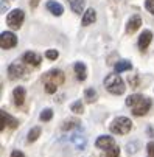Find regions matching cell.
<instances>
[{
    "mask_svg": "<svg viewBox=\"0 0 154 157\" xmlns=\"http://www.w3.org/2000/svg\"><path fill=\"white\" fill-rule=\"evenodd\" d=\"M126 104L133 109L134 115L140 117V115H145L146 112L149 110V107H151V100L146 98V97H143V95H137V94H136V95H131V97L126 98Z\"/></svg>",
    "mask_w": 154,
    "mask_h": 157,
    "instance_id": "obj_1",
    "label": "cell"
},
{
    "mask_svg": "<svg viewBox=\"0 0 154 157\" xmlns=\"http://www.w3.org/2000/svg\"><path fill=\"white\" fill-rule=\"evenodd\" d=\"M64 82V73L61 70H50L44 76V86L47 94H55L56 89Z\"/></svg>",
    "mask_w": 154,
    "mask_h": 157,
    "instance_id": "obj_2",
    "label": "cell"
},
{
    "mask_svg": "<svg viewBox=\"0 0 154 157\" xmlns=\"http://www.w3.org/2000/svg\"><path fill=\"white\" fill-rule=\"evenodd\" d=\"M104 86H106L107 90L111 94H114V95H121L126 90L123 79L118 75H115V73H111V75H107L104 78Z\"/></svg>",
    "mask_w": 154,
    "mask_h": 157,
    "instance_id": "obj_3",
    "label": "cell"
},
{
    "mask_svg": "<svg viewBox=\"0 0 154 157\" xmlns=\"http://www.w3.org/2000/svg\"><path fill=\"white\" fill-rule=\"evenodd\" d=\"M131 126H133V123H131L129 118L126 117H118L112 121L111 124V131L114 134H120V136H125V134H128L131 131Z\"/></svg>",
    "mask_w": 154,
    "mask_h": 157,
    "instance_id": "obj_4",
    "label": "cell"
},
{
    "mask_svg": "<svg viewBox=\"0 0 154 157\" xmlns=\"http://www.w3.org/2000/svg\"><path fill=\"white\" fill-rule=\"evenodd\" d=\"M24 11L22 10H13L8 16H6V24L13 28V30H19L22 27V22H24Z\"/></svg>",
    "mask_w": 154,
    "mask_h": 157,
    "instance_id": "obj_5",
    "label": "cell"
},
{
    "mask_svg": "<svg viewBox=\"0 0 154 157\" xmlns=\"http://www.w3.org/2000/svg\"><path fill=\"white\" fill-rule=\"evenodd\" d=\"M17 45V37L14 33L11 31H3L0 34V47L3 50H8V48H13Z\"/></svg>",
    "mask_w": 154,
    "mask_h": 157,
    "instance_id": "obj_6",
    "label": "cell"
},
{
    "mask_svg": "<svg viewBox=\"0 0 154 157\" xmlns=\"http://www.w3.org/2000/svg\"><path fill=\"white\" fill-rule=\"evenodd\" d=\"M25 73H27V70H25V67L22 65L20 62H13V64L8 67V75H10V78H11V79L22 78Z\"/></svg>",
    "mask_w": 154,
    "mask_h": 157,
    "instance_id": "obj_7",
    "label": "cell"
},
{
    "mask_svg": "<svg viewBox=\"0 0 154 157\" xmlns=\"http://www.w3.org/2000/svg\"><path fill=\"white\" fill-rule=\"evenodd\" d=\"M22 61H24L25 64L28 65H33V67H37L42 61V58L37 55V53H33V52H27L24 53V56H22Z\"/></svg>",
    "mask_w": 154,
    "mask_h": 157,
    "instance_id": "obj_8",
    "label": "cell"
},
{
    "mask_svg": "<svg viewBox=\"0 0 154 157\" xmlns=\"http://www.w3.org/2000/svg\"><path fill=\"white\" fill-rule=\"evenodd\" d=\"M95 146H97V148H100V149H109V148L115 146V142H114V139H112V137L101 136V137H98V139H97Z\"/></svg>",
    "mask_w": 154,
    "mask_h": 157,
    "instance_id": "obj_9",
    "label": "cell"
},
{
    "mask_svg": "<svg viewBox=\"0 0 154 157\" xmlns=\"http://www.w3.org/2000/svg\"><path fill=\"white\" fill-rule=\"evenodd\" d=\"M140 25H142V19H140V16H133L129 20H128V25H126V31L128 33H131L133 34L134 31H137L139 28H140Z\"/></svg>",
    "mask_w": 154,
    "mask_h": 157,
    "instance_id": "obj_10",
    "label": "cell"
},
{
    "mask_svg": "<svg viewBox=\"0 0 154 157\" xmlns=\"http://www.w3.org/2000/svg\"><path fill=\"white\" fill-rule=\"evenodd\" d=\"M0 117H2V126H0V129H5V124H8L10 128H16L19 123H17V120L16 118H13L11 115H8L5 110H0Z\"/></svg>",
    "mask_w": 154,
    "mask_h": 157,
    "instance_id": "obj_11",
    "label": "cell"
},
{
    "mask_svg": "<svg viewBox=\"0 0 154 157\" xmlns=\"http://www.w3.org/2000/svg\"><path fill=\"white\" fill-rule=\"evenodd\" d=\"M151 39H152V33H151L149 30H145V31L140 34V37H139V47H140V50L148 48Z\"/></svg>",
    "mask_w": 154,
    "mask_h": 157,
    "instance_id": "obj_12",
    "label": "cell"
},
{
    "mask_svg": "<svg viewBox=\"0 0 154 157\" xmlns=\"http://www.w3.org/2000/svg\"><path fill=\"white\" fill-rule=\"evenodd\" d=\"M13 97H14V104L22 106L25 101V89L24 87H16L14 92H13Z\"/></svg>",
    "mask_w": 154,
    "mask_h": 157,
    "instance_id": "obj_13",
    "label": "cell"
},
{
    "mask_svg": "<svg viewBox=\"0 0 154 157\" xmlns=\"http://www.w3.org/2000/svg\"><path fill=\"white\" fill-rule=\"evenodd\" d=\"M70 140H72V143L76 146V149H84L86 148V137H83L79 132H73L72 134V137H70Z\"/></svg>",
    "mask_w": 154,
    "mask_h": 157,
    "instance_id": "obj_14",
    "label": "cell"
},
{
    "mask_svg": "<svg viewBox=\"0 0 154 157\" xmlns=\"http://www.w3.org/2000/svg\"><path fill=\"white\" fill-rule=\"evenodd\" d=\"M47 10H48L52 14H55V16H61V14L64 13L62 5L58 3V2H55V0H50V2H47Z\"/></svg>",
    "mask_w": 154,
    "mask_h": 157,
    "instance_id": "obj_15",
    "label": "cell"
},
{
    "mask_svg": "<svg viewBox=\"0 0 154 157\" xmlns=\"http://www.w3.org/2000/svg\"><path fill=\"white\" fill-rule=\"evenodd\" d=\"M95 19H97V13H95V10H94V8H89V10L84 13V16H83V25L87 27V25L94 24Z\"/></svg>",
    "mask_w": 154,
    "mask_h": 157,
    "instance_id": "obj_16",
    "label": "cell"
},
{
    "mask_svg": "<svg viewBox=\"0 0 154 157\" xmlns=\"http://www.w3.org/2000/svg\"><path fill=\"white\" fill-rule=\"evenodd\" d=\"M75 73H76V78L79 81H84L86 76H87V70H86V65L83 62H76L75 64Z\"/></svg>",
    "mask_w": 154,
    "mask_h": 157,
    "instance_id": "obj_17",
    "label": "cell"
},
{
    "mask_svg": "<svg viewBox=\"0 0 154 157\" xmlns=\"http://www.w3.org/2000/svg\"><path fill=\"white\" fill-rule=\"evenodd\" d=\"M70 3V8L73 10V13L76 14H81L83 10H84V0H69Z\"/></svg>",
    "mask_w": 154,
    "mask_h": 157,
    "instance_id": "obj_18",
    "label": "cell"
},
{
    "mask_svg": "<svg viewBox=\"0 0 154 157\" xmlns=\"http://www.w3.org/2000/svg\"><path fill=\"white\" fill-rule=\"evenodd\" d=\"M131 69V62L129 61H120L115 64V72L117 73H121V72H126Z\"/></svg>",
    "mask_w": 154,
    "mask_h": 157,
    "instance_id": "obj_19",
    "label": "cell"
},
{
    "mask_svg": "<svg viewBox=\"0 0 154 157\" xmlns=\"http://www.w3.org/2000/svg\"><path fill=\"white\" fill-rule=\"evenodd\" d=\"M75 128H79V121H76V120H69V121H65L62 124V129L64 131H72Z\"/></svg>",
    "mask_w": 154,
    "mask_h": 157,
    "instance_id": "obj_20",
    "label": "cell"
},
{
    "mask_svg": "<svg viewBox=\"0 0 154 157\" xmlns=\"http://www.w3.org/2000/svg\"><path fill=\"white\" fill-rule=\"evenodd\" d=\"M39 136H40V128H33V129L28 132V142H34V140H37Z\"/></svg>",
    "mask_w": 154,
    "mask_h": 157,
    "instance_id": "obj_21",
    "label": "cell"
},
{
    "mask_svg": "<svg viewBox=\"0 0 154 157\" xmlns=\"http://www.w3.org/2000/svg\"><path fill=\"white\" fill-rule=\"evenodd\" d=\"M52 117H53V110H52V109H44V110L40 112V120H42V121H50Z\"/></svg>",
    "mask_w": 154,
    "mask_h": 157,
    "instance_id": "obj_22",
    "label": "cell"
},
{
    "mask_svg": "<svg viewBox=\"0 0 154 157\" xmlns=\"http://www.w3.org/2000/svg\"><path fill=\"white\" fill-rule=\"evenodd\" d=\"M84 97H86V101H87V103H92V101H95V98H97V92L94 90V89H87L86 94H84Z\"/></svg>",
    "mask_w": 154,
    "mask_h": 157,
    "instance_id": "obj_23",
    "label": "cell"
},
{
    "mask_svg": "<svg viewBox=\"0 0 154 157\" xmlns=\"http://www.w3.org/2000/svg\"><path fill=\"white\" fill-rule=\"evenodd\" d=\"M70 109H72V112H75V114H83L84 106H83V103H81V101H75V103H72Z\"/></svg>",
    "mask_w": 154,
    "mask_h": 157,
    "instance_id": "obj_24",
    "label": "cell"
},
{
    "mask_svg": "<svg viewBox=\"0 0 154 157\" xmlns=\"http://www.w3.org/2000/svg\"><path fill=\"white\" fill-rule=\"evenodd\" d=\"M118 154H120V149H118V146L115 145V146H112V148L106 149V155H104V157H118Z\"/></svg>",
    "mask_w": 154,
    "mask_h": 157,
    "instance_id": "obj_25",
    "label": "cell"
},
{
    "mask_svg": "<svg viewBox=\"0 0 154 157\" xmlns=\"http://www.w3.org/2000/svg\"><path fill=\"white\" fill-rule=\"evenodd\" d=\"M45 56L48 58V59H58V56H59V53L56 52V50H47V53H45Z\"/></svg>",
    "mask_w": 154,
    "mask_h": 157,
    "instance_id": "obj_26",
    "label": "cell"
},
{
    "mask_svg": "<svg viewBox=\"0 0 154 157\" xmlns=\"http://www.w3.org/2000/svg\"><path fill=\"white\" fill-rule=\"evenodd\" d=\"M145 8H146L151 14H154V0H146V2H145Z\"/></svg>",
    "mask_w": 154,
    "mask_h": 157,
    "instance_id": "obj_27",
    "label": "cell"
},
{
    "mask_svg": "<svg viewBox=\"0 0 154 157\" xmlns=\"http://www.w3.org/2000/svg\"><path fill=\"white\" fill-rule=\"evenodd\" d=\"M146 149H148L149 157H154V142H149V143H148V146H146Z\"/></svg>",
    "mask_w": 154,
    "mask_h": 157,
    "instance_id": "obj_28",
    "label": "cell"
},
{
    "mask_svg": "<svg viewBox=\"0 0 154 157\" xmlns=\"http://www.w3.org/2000/svg\"><path fill=\"white\" fill-rule=\"evenodd\" d=\"M11 157H24V154H22L20 151H13V154H11Z\"/></svg>",
    "mask_w": 154,
    "mask_h": 157,
    "instance_id": "obj_29",
    "label": "cell"
},
{
    "mask_svg": "<svg viewBox=\"0 0 154 157\" xmlns=\"http://www.w3.org/2000/svg\"><path fill=\"white\" fill-rule=\"evenodd\" d=\"M8 10V3L5 2V0H2V13H5Z\"/></svg>",
    "mask_w": 154,
    "mask_h": 157,
    "instance_id": "obj_30",
    "label": "cell"
},
{
    "mask_svg": "<svg viewBox=\"0 0 154 157\" xmlns=\"http://www.w3.org/2000/svg\"><path fill=\"white\" fill-rule=\"evenodd\" d=\"M37 3H39V0H30V5H31L33 8H36V6H37Z\"/></svg>",
    "mask_w": 154,
    "mask_h": 157,
    "instance_id": "obj_31",
    "label": "cell"
}]
</instances>
